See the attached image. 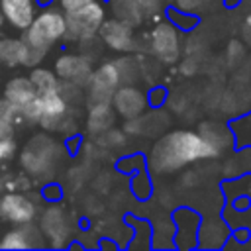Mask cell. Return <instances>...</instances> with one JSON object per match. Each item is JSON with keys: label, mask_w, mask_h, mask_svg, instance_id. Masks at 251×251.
<instances>
[{"label": "cell", "mask_w": 251, "mask_h": 251, "mask_svg": "<svg viewBox=\"0 0 251 251\" xmlns=\"http://www.w3.org/2000/svg\"><path fill=\"white\" fill-rule=\"evenodd\" d=\"M98 35L114 51H133L135 49L133 27H131L129 22H126L122 18L104 20L100 29H98Z\"/></svg>", "instance_id": "8"}, {"label": "cell", "mask_w": 251, "mask_h": 251, "mask_svg": "<svg viewBox=\"0 0 251 251\" xmlns=\"http://www.w3.org/2000/svg\"><path fill=\"white\" fill-rule=\"evenodd\" d=\"M2 186H4V182H2V178H0V190H2Z\"/></svg>", "instance_id": "24"}, {"label": "cell", "mask_w": 251, "mask_h": 251, "mask_svg": "<svg viewBox=\"0 0 251 251\" xmlns=\"http://www.w3.org/2000/svg\"><path fill=\"white\" fill-rule=\"evenodd\" d=\"M151 51L163 63H176L180 57L178 31L171 24H159L151 31Z\"/></svg>", "instance_id": "10"}, {"label": "cell", "mask_w": 251, "mask_h": 251, "mask_svg": "<svg viewBox=\"0 0 251 251\" xmlns=\"http://www.w3.org/2000/svg\"><path fill=\"white\" fill-rule=\"evenodd\" d=\"M6 20H4V14H2V8H0V27H2V24H4Z\"/></svg>", "instance_id": "23"}, {"label": "cell", "mask_w": 251, "mask_h": 251, "mask_svg": "<svg viewBox=\"0 0 251 251\" xmlns=\"http://www.w3.org/2000/svg\"><path fill=\"white\" fill-rule=\"evenodd\" d=\"M0 249H29V241H27L22 226H16L14 229L6 231L0 237Z\"/></svg>", "instance_id": "19"}, {"label": "cell", "mask_w": 251, "mask_h": 251, "mask_svg": "<svg viewBox=\"0 0 251 251\" xmlns=\"http://www.w3.org/2000/svg\"><path fill=\"white\" fill-rule=\"evenodd\" d=\"M120 82L122 76L116 63H102L98 69H92V75L86 82L90 104H112V96Z\"/></svg>", "instance_id": "5"}, {"label": "cell", "mask_w": 251, "mask_h": 251, "mask_svg": "<svg viewBox=\"0 0 251 251\" xmlns=\"http://www.w3.org/2000/svg\"><path fill=\"white\" fill-rule=\"evenodd\" d=\"M104 20H106V10L98 0H92L76 10L65 12V22H67L65 37L73 41H88L98 33Z\"/></svg>", "instance_id": "3"}, {"label": "cell", "mask_w": 251, "mask_h": 251, "mask_svg": "<svg viewBox=\"0 0 251 251\" xmlns=\"http://www.w3.org/2000/svg\"><path fill=\"white\" fill-rule=\"evenodd\" d=\"M220 151L196 131L176 129L155 141L149 153V167L157 173H173L198 159L218 157Z\"/></svg>", "instance_id": "1"}, {"label": "cell", "mask_w": 251, "mask_h": 251, "mask_svg": "<svg viewBox=\"0 0 251 251\" xmlns=\"http://www.w3.org/2000/svg\"><path fill=\"white\" fill-rule=\"evenodd\" d=\"M112 106L124 120H137L147 108V96L135 86H118L112 96Z\"/></svg>", "instance_id": "11"}, {"label": "cell", "mask_w": 251, "mask_h": 251, "mask_svg": "<svg viewBox=\"0 0 251 251\" xmlns=\"http://www.w3.org/2000/svg\"><path fill=\"white\" fill-rule=\"evenodd\" d=\"M16 149H18V145H16L14 137L0 139V167H2L6 161H10V159L16 155Z\"/></svg>", "instance_id": "20"}, {"label": "cell", "mask_w": 251, "mask_h": 251, "mask_svg": "<svg viewBox=\"0 0 251 251\" xmlns=\"http://www.w3.org/2000/svg\"><path fill=\"white\" fill-rule=\"evenodd\" d=\"M14 129H16V126H14L12 122H8L6 118L0 116V139L14 137Z\"/></svg>", "instance_id": "21"}, {"label": "cell", "mask_w": 251, "mask_h": 251, "mask_svg": "<svg viewBox=\"0 0 251 251\" xmlns=\"http://www.w3.org/2000/svg\"><path fill=\"white\" fill-rule=\"evenodd\" d=\"M161 0H114V12L118 18L135 24L143 18V14L155 12Z\"/></svg>", "instance_id": "15"}, {"label": "cell", "mask_w": 251, "mask_h": 251, "mask_svg": "<svg viewBox=\"0 0 251 251\" xmlns=\"http://www.w3.org/2000/svg\"><path fill=\"white\" fill-rule=\"evenodd\" d=\"M29 80L33 82L37 92L59 90V84H61V78L55 75V71L45 69V67H33L29 73Z\"/></svg>", "instance_id": "18"}, {"label": "cell", "mask_w": 251, "mask_h": 251, "mask_svg": "<svg viewBox=\"0 0 251 251\" xmlns=\"http://www.w3.org/2000/svg\"><path fill=\"white\" fill-rule=\"evenodd\" d=\"M88 2H92V0H59V6L63 12H71V10H76Z\"/></svg>", "instance_id": "22"}, {"label": "cell", "mask_w": 251, "mask_h": 251, "mask_svg": "<svg viewBox=\"0 0 251 251\" xmlns=\"http://www.w3.org/2000/svg\"><path fill=\"white\" fill-rule=\"evenodd\" d=\"M67 33V22L65 12L59 8H47L35 14L33 22L24 29L22 39L27 47L47 55V51L61 39H65Z\"/></svg>", "instance_id": "2"}, {"label": "cell", "mask_w": 251, "mask_h": 251, "mask_svg": "<svg viewBox=\"0 0 251 251\" xmlns=\"http://www.w3.org/2000/svg\"><path fill=\"white\" fill-rule=\"evenodd\" d=\"M41 231L45 235V241L49 239L51 245H55V239H61V245H65V239L69 237V218L59 206H51L43 212L41 218Z\"/></svg>", "instance_id": "13"}, {"label": "cell", "mask_w": 251, "mask_h": 251, "mask_svg": "<svg viewBox=\"0 0 251 251\" xmlns=\"http://www.w3.org/2000/svg\"><path fill=\"white\" fill-rule=\"evenodd\" d=\"M39 106H41V116L37 124L41 127L61 129V126H65V120L69 116V102L59 90L39 92Z\"/></svg>", "instance_id": "7"}, {"label": "cell", "mask_w": 251, "mask_h": 251, "mask_svg": "<svg viewBox=\"0 0 251 251\" xmlns=\"http://www.w3.org/2000/svg\"><path fill=\"white\" fill-rule=\"evenodd\" d=\"M0 63L8 67L27 65V45L20 37H2L0 39Z\"/></svg>", "instance_id": "16"}, {"label": "cell", "mask_w": 251, "mask_h": 251, "mask_svg": "<svg viewBox=\"0 0 251 251\" xmlns=\"http://www.w3.org/2000/svg\"><path fill=\"white\" fill-rule=\"evenodd\" d=\"M57 157H59V145L55 143V139L39 133L33 135L24 147L20 155V163L27 171V175H43L53 167Z\"/></svg>", "instance_id": "4"}, {"label": "cell", "mask_w": 251, "mask_h": 251, "mask_svg": "<svg viewBox=\"0 0 251 251\" xmlns=\"http://www.w3.org/2000/svg\"><path fill=\"white\" fill-rule=\"evenodd\" d=\"M55 75L65 82H73L76 86H86V82L92 75V61L84 55L65 53L55 61Z\"/></svg>", "instance_id": "9"}, {"label": "cell", "mask_w": 251, "mask_h": 251, "mask_svg": "<svg viewBox=\"0 0 251 251\" xmlns=\"http://www.w3.org/2000/svg\"><path fill=\"white\" fill-rule=\"evenodd\" d=\"M114 126V106L112 104H92L88 118H86V129L94 135L108 131Z\"/></svg>", "instance_id": "17"}, {"label": "cell", "mask_w": 251, "mask_h": 251, "mask_svg": "<svg viewBox=\"0 0 251 251\" xmlns=\"http://www.w3.org/2000/svg\"><path fill=\"white\" fill-rule=\"evenodd\" d=\"M37 216V204L22 194V192H6L0 196V218L14 224L22 226L27 222H33Z\"/></svg>", "instance_id": "6"}, {"label": "cell", "mask_w": 251, "mask_h": 251, "mask_svg": "<svg viewBox=\"0 0 251 251\" xmlns=\"http://www.w3.org/2000/svg\"><path fill=\"white\" fill-rule=\"evenodd\" d=\"M4 98L8 102H12L20 112L29 106L35 98H37V90L33 86V82L29 80V76H14L6 82L4 86Z\"/></svg>", "instance_id": "14"}, {"label": "cell", "mask_w": 251, "mask_h": 251, "mask_svg": "<svg viewBox=\"0 0 251 251\" xmlns=\"http://www.w3.org/2000/svg\"><path fill=\"white\" fill-rule=\"evenodd\" d=\"M0 8L4 14V20L20 31H24L35 18L33 0H0Z\"/></svg>", "instance_id": "12"}]
</instances>
